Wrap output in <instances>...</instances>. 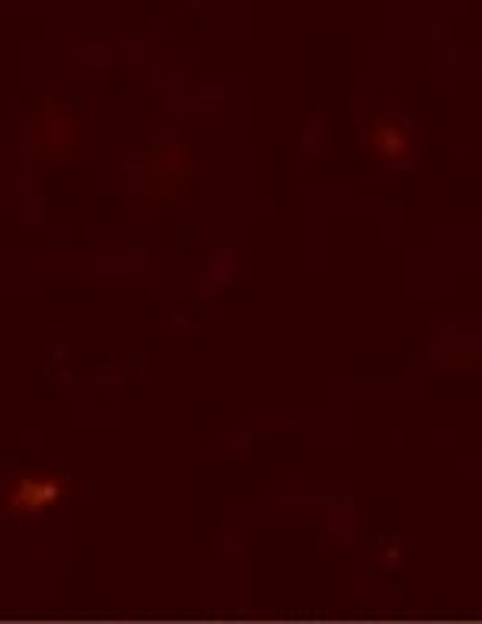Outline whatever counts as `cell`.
Listing matches in <instances>:
<instances>
[{"mask_svg": "<svg viewBox=\"0 0 482 624\" xmlns=\"http://www.w3.org/2000/svg\"><path fill=\"white\" fill-rule=\"evenodd\" d=\"M59 496H62V483L55 480H23L10 496V509L35 516V512H45Z\"/></svg>", "mask_w": 482, "mask_h": 624, "instance_id": "6da1fadb", "label": "cell"}]
</instances>
